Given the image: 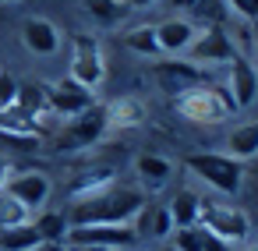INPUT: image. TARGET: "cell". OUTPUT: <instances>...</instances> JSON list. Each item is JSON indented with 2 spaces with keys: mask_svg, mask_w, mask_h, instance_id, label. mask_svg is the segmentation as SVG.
<instances>
[{
  "mask_svg": "<svg viewBox=\"0 0 258 251\" xmlns=\"http://www.w3.org/2000/svg\"><path fill=\"white\" fill-rule=\"evenodd\" d=\"M106 187H113V170H110V166H96V170L78 173V177L68 184V195H71V202H82V198L103 195Z\"/></svg>",
  "mask_w": 258,
  "mask_h": 251,
  "instance_id": "cell-17",
  "label": "cell"
},
{
  "mask_svg": "<svg viewBox=\"0 0 258 251\" xmlns=\"http://www.w3.org/2000/svg\"><path fill=\"white\" fill-rule=\"evenodd\" d=\"M198 25L187 22V18H166L156 25V39H159V53H170V57H184L191 39H195Z\"/></svg>",
  "mask_w": 258,
  "mask_h": 251,
  "instance_id": "cell-14",
  "label": "cell"
},
{
  "mask_svg": "<svg viewBox=\"0 0 258 251\" xmlns=\"http://www.w3.org/2000/svg\"><path fill=\"white\" fill-rule=\"evenodd\" d=\"M226 68H230V75H226V89H230L237 110H247V106L258 99V68H254L247 57H240V53H237Z\"/></svg>",
  "mask_w": 258,
  "mask_h": 251,
  "instance_id": "cell-12",
  "label": "cell"
},
{
  "mask_svg": "<svg viewBox=\"0 0 258 251\" xmlns=\"http://www.w3.org/2000/svg\"><path fill=\"white\" fill-rule=\"evenodd\" d=\"M226 8L244 22H258V0H226Z\"/></svg>",
  "mask_w": 258,
  "mask_h": 251,
  "instance_id": "cell-29",
  "label": "cell"
},
{
  "mask_svg": "<svg viewBox=\"0 0 258 251\" xmlns=\"http://www.w3.org/2000/svg\"><path fill=\"white\" fill-rule=\"evenodd\" d=\"M198 226H205L209 233H216L223 244H240L247 240L251 233V219L247 212L233 209V205H216V202H202V216H198Z\"/></svg>",
  "mask_w": 258,
  "mask_h": 251,
  "instance_id": "cell-6",
  "label": "cell"
},
{
  "mask_svg": "<svg viewBox=\"0 0 258 251\" xmlns=\"http://www.w3.org/2000/svg\"><path fill=\"white\" fill-rule=\"evenodd\" d=\"M92 103H96V92H92V89H85V85H78L75 78H60V82L46 85V106H50V113H53V117L71 120V117L85 113Z\"/></svg>",
  "mask_w": 258,
  "mask_h": 251,
  "instance_id": "cell-9",
  "label": "cell"
},
{
  "mask_svg": "<svg viewBox=\"0 0 258 251\" xmlns=\"http://www.w3.org/2000/svg\"><path fill=\"white\" fill-rule=\"evenodd\" d=\"M138 240L131 223H89V226H71L68 230V247H113L124 251Z\"/></svg>",
  "mask_w": 258,
  "mask_h": 251,
  "instance_id": "cell-5",
  "label": "cell"
},
{
  "mask_svg": "<svg viewBox=\"0 0 258 251\" xmlns=\"http://www.w3.org/2000/svg\"><path fill=\"white\" fill-rule=\"evenodd\" d=\"M110 131V124H106V103H92L85 113H78V117H71L68 124H64V131L57 135V145L60 149H89V145H96L103 135Z\"/></svg>",
  "mask_w": 258,
  "mask_h": 251,
  "instance_id": "cell-7",
  "label": "cell"
},
{
  "mask_svg": "<svg viewBox=\"0 0 258 251\" xmlns=\"http://www.w3.org/2000/svg\"><path fill=\"white\" fill-rule=\"evenodd\" d=\"M145 205V195L135 187H106L103 195L82 198L71 205L68 219L71 226H89V223H131L138 209Z\"/></svg>",
  "mask_w": 258,
  "mask_h": 251,
  "instance_id": "cell-1",
  "label": "cell"
},
{
  "mask_svg": "<svg viewBox=\"0 0 258 251\" xmlns=\"http://www.w3.org/2000/svg\"><path fill=\"white\" fill-rule=\"evenodd\" d=\"M152 75H156V85L166 92V96H180L195 85H205V71L195 68L191 60L184 57H170V60H159L152 64Z\"/></svg>",
  "mask_w": 258,
  "mask_h": 251,
  "instance_id": "cell-10",
  "label": "cell"
},
{
  "mask_svg": "<svg viewBox=\"0 0 258 251\" xmlns=\"http://www.w3.org/2000/svg\"><path fill=\"white\" fill-rule=\"evenodd\" d=\"M11 173H15V170H11V163H8V156H0V191H4V187H8V180H11Z\"/></svg>",
  "mask_w": 258,
  "mask_h": 251,
  "instance_id": "cell-30",
  "label": "cell"
},
{
  "mask_svg": "<svg viewBox=\"0 0 258 251\" xmlns=\"http://www.w3.org/2000/svg\"><path fill=\"white\" fill-rule=\"evenodd\" d=\"M22 223H32L29 219V209L22 202H15L11 195L0 191V230H8V226H22Z\"/></svg>",
  "mask_w": 258,
  "mask_h": 251,
  "instance_id": "cell-26",
  "label": "cell"
},
{
  "mask_svg": "<svg viewBox=\"0 0 258 251\" xmlns=\"http://www.w3.org/2000/svg\"><path fill=\"white\" fill-rule=\"evenodd\" d=\"M50 177L46 173H39V170H22V173H11V180H8V187H4V195H11L15 202H22L29 212L32 209H39V205H46V198H50Z\"/></svg>",
  "mask_w": 258,
  "mask_h": 251,
  "instance_id": "cell-11",
  "label": "cell"
},
{
  "mask_svg": "<svg viewBox=\"0 0 258 251\" xmlns=\"http://www.w3.org/2000/svg\"><path fill=\"white\" fill-rule=\"evenodd\" d=\"M0 4H18V0H0Z\"/></svg>",
  "mask_w": 258,
  "mask_h": 251,
  "instance_id": "cell-35",
  "label": "cell"
},
{
  "mask_svg": "<svg viewBox=\"0 0 258 251\" xmlns=\"http://www.w3.org/2000/svg\"><path fill=\"white\" fill-rule=\"evenodd\" d=\"M254 50H258V36H254Z\"/></svg>",
  "mask_w": 258,
  "mask_h": 251,
  "instance_id": "cell-37",
  "label": "cell"
},
{
  "mask_svg": "<svg viewBox=\"0 0 258 251\" xmlns=\"http://www.w3.org/2000/svg\"><path fill=\"white\" fill-rule=\"evenodd\" d=\"M149 120V106L138 96H117L106 103V124L110 131H127V128H142Z\"/></svg>",
  "mask_w": 258,
  "mask_h": 251,
  "instance_id": "cell-15",
  "label": "cell"
},
{
  "mask_svg": "<svg viewBox=\"0 0 258 251\" xmlns=\"http://www.w3.org/2000/svg\"><path fill=\"white\" fill-rule=\"evenodd\" d=\"M85 11H89V18L99 22V25H117L127 8L117 4V0H85Z\"/></svg>",
  "mask_w": 258,
  "mask_h": 251,
  "instance_id": "cell-25",
  "label": "cell"
},
{
  "mask_svg": "<svg viewBox=\"0 0 258 251\" xmlns=\"http://www.w3.org/2000/svg\"><path fill=\"white\" fill-rule=\"evenodd\" d=\"M71 251H113V247H71Z\"/></svg>",
  "mask_w": 258,
  "mask_h": 251,
  "instance_id": "cell-34",
  "label": "cell"
},
{
  "mask_svg": "<svg viewBox=\"0 0 258 251\" xmlns=\"http://www.w3.org/2000/svg\"><path fill=\"white\" fill-rule=\"evenodd\" d=\"M173 106L191 124H219L237 113V103L226 85H195V89L173 96Z\"/></svg>",
  "mask_w": 258,
  "mask_h": 251,
  "instance_id": "cell-2",
  "label": "cell"
},
{
  "mask_svg": "<svg viewBox=\"0 0 258 251\" xmlns=\"http://www.w3.org/2000/svg\"><path fill=\"white\" fill-rule=\"evenodd\" d=\"M22 43H25L29 53L50 57V53L60 50V29H57L53 22H46V18H25V25H22Z\"/></svg>",
  "mask_w": 258,
  "mask_h": 251,
  "instance_id": "cell-13",
  "label": "cell"
},
{
  "mask_svg": "<svg viewBox=\"0 0 258 251\" xmlns=\"http://www.w3.org/2000/svg\"><path fill=\"white\" fill-rule=\"evenodd\" d=\"M173 247L177 251H233L230 244H223L216 233H209L205 226H187V230H173Z\"/></svg>",
  "mask_w": 258,
  "mask_h": 251,
  "instance_id": "cell-20",
  "label": "cell"
},
{
  "mask_svg": "<svg viewBox=\"0 0 258 251\" xmlns=\"http://www.w3.org/2000/svg\"><path fill=\"white\" fill-rule=\"evenodd\" d=\"M163 251H177V247H173V244H170V247H163Z\"/></svg>",
  "mask_w": 258,
  "mask_h": 251,
  "instance_id": "cell-36",
  "label": "cell"
},
{
  "mask_svg": "<svg viewBox=\"0 0 258 251\" xmlns=\"http://www.w3.org/2000/svg\"><path fill=\"white\" fill-rule=\"evenodd\" d=\"M39 244H43V237H39V230L32 223L0 230V251H36Z\"/></svg>",
  "mask_w": 258,
  "mask_h": 251,
  "instance_id": "cell-22",
  "label": "cell"
},
{
  "mask_svg": "<svg viewBox=\"0 0 258 251\" xmlns=\"http://www.w3.org/2000/svg\"><path fill=\"white\" fill-rule=\"evenodd\" d=\"M32 226L39 230V237L43 240H53V244H64L68 240V230H71V219L64 216V212H39L36 219H32Z\"/></svg>",
  "mask_w": 258,
  "mask_h": 251,
  "instance_id": "cell-24",
  "label": "cell"
},
{
  "mask_svg": "<svg viewBox=\"0 0 258 251\" xmlns=\"http://www.w3.org/2000/svg\"><path fill=\"white\" fill-rule=\"evenodd\" d=\"M135 170H138V177H142V184H145L149 191L166 187L170 177H173V163H170L166 156H156V152H142V156L135 159Z\"/></svg>",
  "mask_w": 258,
  "mask_h": 251,
  "instance_id": "cell-16",
  "label": "cell"
},
{
  "mask_svg": "<svg viewBox=\"0 0 258 251\" xmlns=\"http://www.w3.org/2000/svg\"><path fill=\"white\" fill-rule=\"evenodd\" d=\"M124 46L138 57H159V39H156V25H135L124 32Z\"/></svg>",
  "mask_w": 258,
  "mask_h": 251,
  "instance_id": "cell-23",
  "label": "cell"
},
{
  "mask_svg": "<svg viewBox=\"0 0 258 251\" xmlns=\"http://www.w3.org/2000/svg\"><path fill=\"white\" fill-rule=\"evenodd\" d=\"M198 4V0H170V8H177V11H191Z\"/></svg>",
  "mask_w": 258,
  "mask_h": 251,
  "instance_id": "cell-33",
  "label": "cell"
},
{
  "mask_svg": "<svg viewBox=\"0 0 258 251\" xmlns=\"http://www.w3.org/2000/svg\"><path fill=\"white\" fill-rule=\"evenodd\" d=\"M166 212H170V219H173V230L198 226V216H202V198H198L191 187H184V191H177V195L170 198Z\"/></svg>",
  "mask_w": 258,
  "mask_h": 251,
  "instance_id": "cell-19",
  "label": "cell"
},
{
  "mask_svg": "<svg viewBox=\"0 0 258 251\" xmlns=\"http://www.w3.org/2000/svg\"><path fill=\"white\" fill-rule=\"evenodd\" d=\"M36 251H71V247H68V244H53V240H43V244H39Z\"/></svg>",
  "mask_w": 258,
  "mask_h": 251,
  "instance_id": "cell-32",
  "label": "cell"
},
{
  "mask_svg": "<svg viewBox=\"0 0 258 251\" xmlns=\"http://www.w3.org/2000/svg\"><path fill=\"white\" fill-rule=\"evenodd\" d=\"M18 103V78L8 75V71H0V113L11 110Z\"/></svg>",
  "mask_w": 258,
  "mask_h": 251,
  "instance_id": "cell-28",
  "label": "cell"
},
{
  "mask_svg": "<svg viewBox=\"0 0 258 251\" xmlns=\"http://www.w3.org/2000/svg\"><path fill=\"white\" fill-rule=\"evenodd\" d=\"M184 166L205 180L209 187H216L219 195H237L240 191V180H244V163H237L233 156L226 152H191L184 159Z\"/></svg>",
  "mask_w": 258,
  "mask_h": 251,
  "instance_id": "cell-3",
  "label": "cell"
},
{
  "mask_svg": "<svg viewBox=\"0 0 258 251\" xmlns=\"http://www.w3.org/2000/svg\"><path fill=\"white\" fill-rule=\"evenodd\" d=\"M131 226H135L138 237H166V233H173V219H170L166 205H142L138 216L131 219Z\"/></svg>",
  "mask_w": 258,
  "mask_h": 251,
  "instance_id": "cell-18",
  "label": "cell"
},
{
  "mask_svg": "<svg viewBox=\"0 0 258 251\" xmlns=\"http://www.w3.org/2000/svg\"><path fill=\"white\" fill-rule=\"evenodd\" d=\"M226 156H233L237 163L258 156V120L240 124V128H233V131L226 135Z\"/></svg>",
  "mask_w": 258,
  "mask_h": 251,
  "instance_id": "cell-21",
  "label": "cell"
},
{
  "mask_svg": "<svg viewBox=\"0 0 258 251\" xmlns=\"http://www.w3.org/2000/svg\"><path fill=\"white\" fill-rule=\"evenodd\" d=\"M237 57V50H233V39L226 36V29H219V25H202L198 32H195V39H191V46H187V53H184V60H191L195 68H216V64H230Z\"/></svg>",
  "mask_w": 258,
  "mask_h": 251,
  "instance_id": "cell-4",
  "label": "cell"
},
{
  "mask_svg": "<svg viewBox=\"0 0 258 251\" xmlns=\"http://www.w3.org/2000/svg\"><path fill=\"white\" fill-rule=\"evenodd\" d=\"M191 11L202 18V25H219V29H223V22L230 18L226 0H198V4H195Z\"/></svg>",
  "mask_w": 258,
  "mask_h": 251,
  "instance_id": "cell-27",
  "label": "cell"
},
{
  "mask_svg": "<svg viewBox=\"0 0 258 251\" xmlns=\"http://www.w3.org/2000/svg\"><path fill=\"white\" fill-rule=\"evenodd\" d=\"M78 85L85 89H99L106 78V60H103V46L96 36H75V53H71V75Z\"/></svg>",
  "mask_w": 258,
  "mask_h": 251,
  "instance_id": "cell-8",
  "label": "cell"
},
{
  "mask_svg": "<svg viewBox=\"0 0 258 251\" xmlns=\"http://www.w3.org/2000/svg\"><path fill=\"white\" fill-rule=\"evenodd\" d=\"M152 4H159V0H124L127 11H145V8H152Z\"/></svg>",
  "mask_w": 258,
  "mask_h": 251,
  "instance_id": "cell-31",
  "label": "cell"
},
{
  "mask_svg": "<svg viewBox=\"0 0 258 251\" xmlns=\"http://www.w3.org/2000/svg\"><path fill=\"white\" fill-rule=\"evenodd\" d=\"M254 251H258V247H254Z\"/></svg>",
  "mask_w": 258,
  "mask_h": 251,
  "instance_id": "cell-38",
  "label": "cell"
}]
</instances>
